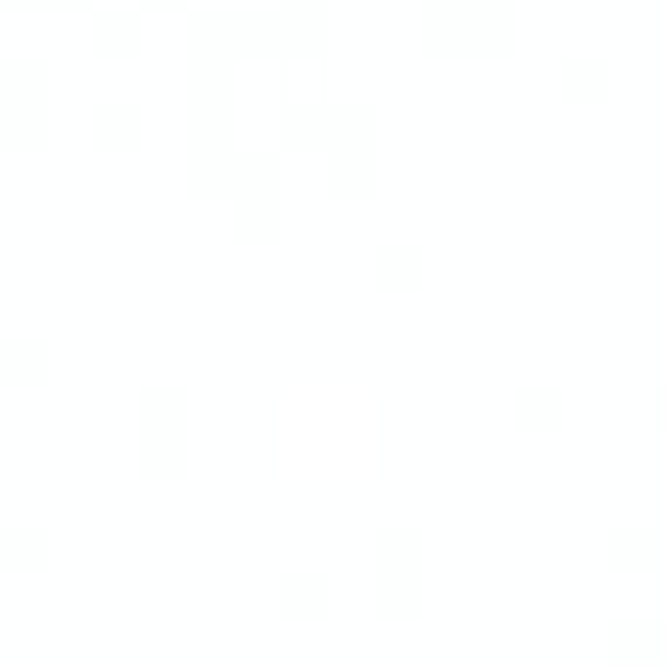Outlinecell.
<instances>
[{"label":"cell","instance_id":"4","mask_svg":"<svg viewBox=\"0 0 667 667\" xmlns=\"http://www.w3.org/2000/svg\"><path fill=\"white\" fill-rule=\"evenodd\" d=\"M375 276H381L387 287H410V281H422V258L404 252V246H387L381 258H375Z\"/></svg>","mask_w":667,"mask_h":667},{"label":"cell","instance_id":"1","mask_svg":"<svg viewBox=\"0 0 667 667\" xmlns=\"http://www.w3.org/2000/svg\"><path fill=\"white\" fill-rule=\"evenodd\" d=\"M281 603L299 609V614H317L322 603H329V586H322L317 574H287L281 579Z\"/></svg>","mask_w":667,"mask_h":667},{"label":"cell","instance_id":"5","mask_svg":"<svg viewBox=\"0 0 667 667\" xmlns=\"http://www.w3.org/2000/svg\"><path fill=\"white\" fill-rule=\"evenodd\" d=\"M656 662H667V621H656Z\"/></svg>","mask_w":667,"mask_h":667},{"label":"cell","instance_id":"3","mask_svg":"<svg viewBox=\"0 0 667 667\" xmlns=\"http://www.w3.org/2000/svg\"><path fill=\"white\" fill-rule=\"evenodd\" d=\"M609 556L621 562V568H644V562L656 556V539H649L644 527H621V533L609 539Z\"/></svg>","mask_w":667,"mask_h":667},{"label":"cell","instance_id":"2","mask_svg":"<svg viewBox=\"0 0 667 667\" xmlns=\"http://www.w3.org/2000/svg\"><path fill=\"white\" fill-rule=\"evenodd\" d=\"M516 416L533 422V427H551V422L562 416V399H556L551 387H521V392H516Z\"/></svg>","mask_w":667,"mask_h":667}]
</instances>
